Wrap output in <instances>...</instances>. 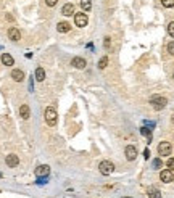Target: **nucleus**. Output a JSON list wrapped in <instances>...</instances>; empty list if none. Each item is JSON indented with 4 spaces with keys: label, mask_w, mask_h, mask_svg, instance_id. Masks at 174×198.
I'll return each instance as SVG.
<instances>
[{
    "label": "nucleus",
    "mask_w": 174,
    "mask_h": 198,
    "mask_svg": "<svg viewBox=\"0 0 174 198\" xmlns=\"http://www.w3.org/2000/svg\"><path fill=\"white\" fill-rule=\"evenodd\" d=\"M147 193H148V198H161V192L156 187H148Z\"/></svg>",
    "instance_id": "obj_14"
},
{
    "label": "nucleus",
    "mask_w": 174,
    "mask_h": 198,
    "mask_svg": "<svg viewBox=\"0 0 174 198\" xmlns=\"http://www.w3.org/2000/svg\"><path fill=\"white\" fill-rule=\"evenodd\" d=\"M71 65L74 66L76 69H84L87 63H85V60H84V58H81V56H74V58L71 60Z\"/></svg>",
    "instance_id": "obj_8"
},
{
    "label": "nucleus",
    "mask_w": 174,
    "mask_h": 198,
    "mask_svg": "<svg viewBox=\"0 0 174 198\" xmlns=\"http://www.w3.org/2000/svg\"><path fill=\"white\" fill-rule=\"evenodd\" d=\"M103 44H105L106 48H110V37H105V42H103Z\"/></svg>",
    "instance_id": "obj_28"
},
{
    "label": "nucleus",
    "mask_w": 174,
    "mask_h": 198,
    "mask_svg": "<svg viewBox=\"0 0 174 198\" xmlns=\"http://www.w3.org/2000/svg\"><path fill=\"white\" fill-rule=\"evenodd\" d=\"M168 52L171 55H174V42H169V44H168Z\"/></svg>",
    "instance_id": "obj_26"
},
{
    "label": "nucleus",
    "mask_w": 174,
    "mask_h": 198,
    "mask_svg": "<svg viewBox=\"0 0 174 198\" xmlns=\"http://www.w3.org/2000/svg\"><path fill=\"white\" fill-rule=\"evenodd\" d=\"M44 116H45V123L48 126H55L56 121H58V115H56V110L53 107H47L45 108V113H44Z\"/></svg>",
    "instance_id": "obj_1"
},
{
    "label": "nucleus",
    "mask_w": 174,
    "mask_h": 198,
    "mask_svg": "<svg viewBox=\"0 0 174 198\" xmlns=\"http://www.w3.org/2000/svg\"><path fill=\"white\" fill-rule=\"evenodd\" d=\"M74 23L79 27L87 26V15H85V13H76V15H74Z\"/></svg>",
    "instance_id": "obj_7"
},
{
    "label": "nucleus",
    "mask_w": 174,
    "mask_h": 198,
    "mask_svg": "<svg viewBox=\"0 0 174 198\" xmlns=\"http://www.w3.org/2000/svg\"><path fill=\"white\" fill-rule=\"evenodd\" d=\"M161 166H163V161L160 160V158L153 160V168H155V169H160V168H161Z\"/></svg>",
    "instance_id": "obj_23"
},
{
    "label": "nucleus",
    "mask_w": 174,
    "mask_h": 198,
    "mask_svg": "<svg viewBox=\"0 0 174 198\" xmlns=\"http://www.w3.org/2000/svg\"><path fill=\"white\" fill-rule=\"evenodd\" d=\"M5 163L8 168H16L19 164V158L16 156V155H8V156L5 158Z\"/></svg>",
    "instance_id": "obj_9"
},
{
    "label": "nucleus",
    "mask_w": 174,
    "mask_h": 198,
    "mask_svg": "<svg viewBox=\"0 0 174 198\" xmlns=\"http://www.w3.org/2000/svg\"><path fill=\"white\" fill-rule=\"evenodd\" d=\"M2 63H3L5 66H11L13 63H14V60H13V56H11V55L3 53V55H2Z\"/></svg>",
    "instance_id": "obj_17"
},
{
    "label": "nucleus",
    "mask_w": 174,
    "mask_h": 198,
    "mask_svg": "<svg viewBox=\"0 0 174 198\" xmlns=\"http://www.w3.org/2000/svg\"><path fill=\"white\" fill-rule=\"evenodd\" d=\"M81 6L84 11H89L92 8V0H81Z\"/></svg>",
    "instance_id": "obj_19"
},
{
    "label": "nucleus",
    "mask_w": 174,
    "mask_h": 198,
    "mask_svg": "<svg viewBox=\"0 0 174 198\" xmlns=\"http://www.w3.org/2000/svg\"><path fill=\"white\" fill-rule=\"evenodd\" d=\"M122 198H130V196H122Z\"/></svg>",
    "instance_id": "obj_31"
},
{
    "label": "nucleus",
    "mask_w": 174,
    "mask_h": 198,
    "mask_svg": "<svg viewBox=\"0 0 174 198\" xmlns=\"http://www.w3.org/2000/svg\"><path fill=\"white\" fill-rule=\"evenodd\" d=\"M19 116L23 119H29V116H31V110H29L27 105H21L19 107Z\"/></svg>",
    "instance_id": "obj_12"
},
{
    "label": "nucleus",
    "mask_w": 174,
    "mask_h": 198,
    "mask_svg": "<svg viewBox=\"0 0 174 198\" xmlns=\"http://www.w3.org/2000/svg\"><path fill=\"white\" fill-rule=\"evenodd\" d=\"M11 77H13V81L21 82L24 79V73L21 71V69H13V71H11Z\"/></svg>",
    "instance_id": "obj_13"
},
{
    "label": "nucleus",
    "mask_w": 174,
    "mask_h": 198,
    "mask_svg": "<svg viewBox=\"0 0 174 198\" xmlns=\"http://www.w3.org/2000/svg\"><path fill=\"white\" fill-rule=\"evenodd\" d=\"M171 150H172V147H171L169 142H161L158 145V153L161 155V156H169Z\"/></svg>",
    "instance_id": "obj_4"
},
{
    "label": "nucleus",
    "mask_w": 174,
    "mask_h": 198,
    "mask_svg": "<svg viewBox=\"0 0 174 198\" xmlns=\"http://www.w3.org/2000/svg\"><path fill=\"white\" fill-rule=\"evenodd\" d=\"M61 13H63L64 16H71V15H74V5H72V3H66V5L63 6Z\"/></svg>",
    "instance_id": "obj_15"
},
{
    "label": "nucleus",
    "mask_w": 174,
    "mask_h": 198,
    "mask_svg": "<svg viewBox=\"0 0 174 198\" xmlns=\"http://www.w3.org/2000/svg\"><path fill=\"white\" fill-rule=\"evenodd\" d=\"M172 123H174V115H172Z\"/></svg>",
    "instance_id": "obj_30"
},
{
    "label": "nucleus",
    "mask_w": 174,
    "mask_h": 198,
    "mask_svg": "<svg viewBox=\"0 0 174 198\" xmlns=\"http://www.w3.org/2000/svg\"><path fill=\"white\" fill-rule=\"evenodd\" d=\"M48 174H50V168L47 164H40L35 169V176H39V177H44V176H48Z\"/></svg>",
    "instance_id": "obj_11"
},
{
    "label": "nucleus",
    "mask_w": 174,
    "mask_h": 198,
    "mask_svg": "<svg viewBox=\"0 0 174 198\" xmlns=\"http://www.w3.org/2000/svg\"><path fill=\"white\" fill-rule=\"evenodd\" d=\"M8 37H10V40H13V42H18V40L21 39L19 29H16V27H10V29H8Z\"/></svg>",
    "instance_id": "obj_10"
},
{
    "label": "nucleus",
    "mask_w": 174,
    "mask_h": 198,
    "mask_svg": "<svg viewBox=\"0 0 174 198\" xmlns=\"http://www.w3.org/2000/svg\"><path fill=\"white\" fill-rule=\"evenodd\" d=\"M98 169H100V174H103V176H110L113 171H114V164L111 161H102L100 163V166H98Z\"/></svg>",
    "instance_id": "obj_3"
},
{
    "label": "nucleus",
    "mask_w": 174,
    "mask_h": 198,
    "mask_svg": "<svg viewBox=\"0 0 174 198\" xmlns=\"http://www.w3.org/2000/svg\"><path fill=\"white\" fill-rule=\"evenodd\" d=\"M106 65H108V56H102L100 61H98V68H100V69H105Z\"/></svg>",
    "instance_id": "obj_21"
},
{
    "label": "nucleus",
    "mask_w": 174,
    "mask_h": 198,
    "mask_svg": "<svg viewBox=\"0 0 174 198\" xmlns=\"http://www.w3.org/2000/svg\"><path fill=\"white\" fill-rule=\"evenodd\" d=\"M166 168L171 169V171H174V158H169L168 161H166Z\"/></svg>",
    "instance_id": "obj_24"
},
{
    "label": "nucleus",
    "mask_w": 174,
    "mask_h": 198,
    "mask_svg": "<svg viewBox=\"0 0 174 198\" xmlns=\"http://www.w3.org/2000/svg\"><path fill=\"white\" fill-rule=\"evenodd\" d=\"M161 5L166 8H172L174 6V0H161Z\"/></svg>",
    "instance_id": "obj_22"
},
{
    "label": "nucleus",
    "mask_w": 174,
    "mask_h": 198,
    "mask_svg": "<svg viewBox=\"0 0 174 198\" xmlns=\"http://www.w3.org/2000/svg\"><path fill=\"white\" fill-rule=\"evenodd\" d=\"M143 156L148 160V156H150V152H148V150H145V152H143Z\"/></svg>",
    "instance_id": "obj_29"
},
{
    "label": "nucleus",
    "mask_w": 174,
    "mask_h": 198,
    "mask_svg": "<svg viewBox=\"0 0 174 198\" xmlns=\"http://www.w3.org/2000/svg\"><path fill=\"white\" fill-rule=\"evenodd\" d=\"M124 155H126V158L129 161H134L137 158V148L134 145H127L126 147V150H124Z\"/></svg>",
    "instance_id": "obj_6"
},
{
    "label": "nucleus",
    "mask_w": 174,
    "mask_h": 198,
    "mask_svg": "<svg viewBox=\"0 0 174 198\" xmlns=\"http://www.w3.org/2000/svg\"><path fill=\"white\" fill-rule=\"evenodd\" d=\"M56 29H58V32H68V31L71 29V26H69V23H66V21H63V23H58Z\"/></svg>",
    "instance_id": "obj_18"
},
{
    "label": "nucleus",
    "mask_w": 174,
    "mask_h": 198,
    "mask_svg": "<svg viewBox=\"0 0 174 198\" xmlns=\"http://www.w3.org/2000/svg\"><path fill=\"white\" fill-rule=\"evenodd\" d=\"M150 103H151V107H153L156 111H160V110H163L166 105H168V100H166L164 97H161V95H153L150 98Z\"/></svg>",
    "instance_id": "obj_2"
},
{
    "label": "nucleus",
    "mask_w": 174,
    "mask_h": 198,
    "mask_svg": "<svg viewBox=\"0 0 174 198\" xmlns=\"http://www.w3.org/2000/svg\"><path fill=\"white\" fill-rule=\"evenodd\" d=\"M172 77H174V73H172Z\"/></svg>",
    "instance_id": "obj_32"
},
{
    "label": "nucleus",
    "mask_w": 174,
    "mask_h": 198,
    "mask_svg": "<svg viewBox=\"0 0 174 198\" xmlns=\"http://www.w3.org/2000/svg\"><path fill=\"white\" fill-rule=\"evenodd\" d=\"M140 132H142V135H145V137H147L148 143H150V142H151V131L148 129V127H142V129H140Z\"/></svg>",
    "instance_id": "obj_20"
},
{
    "label": "nucleus",
    "mask_w": 174,
    "mask_h": 198,
    "mask_svg": "<svg viewBox=\"0 0 174 198\" xmlns=\"http://www.w3.org/2000/svg\"><path fill=\"white\" fill-rule=\"evenodd\" d=\"M160 180L164 182V184H169L174 180V176H172V171L171 169H163L161 172H160Z\"/></svg>",
    "instance_id": "obj_5"
},
{
    "label": "nucleus",
    "mask_w": 174,
    "mask_h": 198,
    "mask_svg": "<svg viewBox=\"0 0 174 198\" xmlns=\"http://www.w3.org/2000/svg\"><path fill=\"white\" fill-rule=\"evenodd\" d=\"M45 2H47V5H48V6H53V5H56L58 0H45Z\"/></svg>",
    "instance_id": "obj_27"
},
{
    "label": "nucleus",
    "mask_w": 174,
    "mask_h": 198,
    "mask_svg": "<svg viewBox=\"0 0 174 198\" xmlns=\"http://www.w3.org/2000/svg\"><path fill=\"white\" fill-rule=\"evenodd\" d=\"M168 32H169L171 37H174V21H171V23L168 24Z\"/></svg>",
    "instance_id": "obj_25"
},
{
    "label": "nucleus",
    "mask_w": 174,
    "mask_h": 198,
    "mask_svg": "<svg viewBox=\"0 0 174 198\" xmlns=\"http://www.w3.org/2000/svg\"><path fill=\"white\" fill-rule=\"evenodd\" d=\"M34 76H35V79H37L39 82H42L44 79H45V71H44V68H35V73H34Z\"/></svg>",
    "instance_id": "obj_16"
}]
</instances>
